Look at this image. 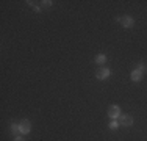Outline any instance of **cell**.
Returning <instances> with one entry per match:
<instances>
[{
	"instance_id": "cell-1",
	"label": "cell",
	"mask_w": 147,
	"mask_h": 141,
	"mask_svg": "<svg viewBox=\"0 0 147 141\" xmlns=\"http://www.w3.org/2000/svg\"><path fill=\"white\" fill-rule=\"evenodd\" d=\"M111 74H113V72H111V69L103 68V66H102V68H100L99 70H97L96 77H97L99 80H107V79H110V77H111Z\"/></svg>"
},
{
	"instance_id": "cell-2",
	"label": "cell",
	"mask_w": 147,
	"mask_h": 141,
	"mask_svg": "<svg viewBox=\"0 0 147 141\" xmlns=\"http://www.w3.org/2000/svg\"><path fill=\"white\" fill-rule=\"evenodd\" d=\"M19 129H20V135H27L31 130V122L28 119H22V121L19 122Z\"/></svg>"
},
{
	"instance_id": "cell-3",
	"label": "cell",
	"mask_w": 147,
	"mask_h": 141,
	"mask_svg": "<svg viewBox=\"0 0 147 141\" xmlns=\"http://www.w3.org/2000/svg\"><path fill=\"white\" fill-rule=\"evenodd\" d=\"M117 20L122 24V27L124 28H130L135 25V20H133L131 16H122V17H117Z\"/></svg>"
},
{
	"instance_id": "cell-4",
	"label": "cell",
	"mask_w": 147,
	"mask_h": 141,
	"mask_svg": "<svg viewBox=\"0 0 147 141\" xmlns=\"http://www.w3.org/2000/svg\"><path fill=\"white\" fill-rule=\"evenodd\" d=\"M121 115H122V111H121V108H119V105H111V107L108 108V116H110L111 119H117Z\"/></svg>"
},
{
	"instance_id": "cell-5",
	"label": "cell",
	"mask_w": 147,
	"mask_h": 141,
	"mask_svg": "<svg viewBox=\"0 0 147 141\" xmlns=\"http://www.w3.org/2000/svg\"><path fill=\"white\" fill-rule=\"evenodd\" d=\"M119 124H122L125 127H130V125H133V118L128 115H121L119 116Z\"/></svg>"
},
{
	"instance_id": "cell-6",
	"label": "cell",
	"mask_w": 147,
	"mask_h": 141,
	"mask_svg": "<svg viewBox=\"0 0 147 141\" xmlns=\"http://www.w3.org/2000/svg\"><path fill=\"white\" fill-rule=\"evenodd\" d=\"M130 77H131V82H139V80L142 79V72H141V70H138V69H133Z\"/></svg>"
},
{
	"instance_id": "cell-7",
	"label": "cell",
	"mask_w": 147,
	"mask_h": 141,
	"mask_svg": "<svg viewBox=\"0 0 147 141\" xmlns=\"http://www.w3.org/2000/svg\"><path fill=\"white\" fill-rule=\"evenodd\" d=\"M9 130H11L13 135L19 136L20 135V129H19V124H16V122H11V125H9Z\"/></svg>"
},
{
	"instance_id": "cell-8",
	"label": "cell",
	"mask_w": 147,
	"mask_h": 141,
	"mask_svg": "<svg viewBox=\"0 0 147 141\" xmlns=\"http://www.w3.org/2000/svg\"><path fill=\"white\" fill-rule=\"evenodd\" d=\"M96 63L97 64H105V63H107V55H97L96 56Z\"/></svg>"
},
{
	"instance_id": "cell-9",
	"label": "cell",
	"mask_w": 147,
	"mask_h": 141,
	"mask_svg": "<svg viewBox=\"0 0 147 141\" xmlns=\"http://www.w3.org/2000/svg\"><path fill=\"white\" fill-rule=\"evenodd\" d=\"M136 69H138V70H141L142 74L147 72V63H144V61H139V63H138V66H136Z\"/></svg>"
},
{
	"instance_id": "cell-10",
	"label": "cell",
	"mask_w": 147,
	"mask_h": 141,
	"mask_svg": "<svg viewBox=\"0 0 147 141\" xmlns=\"http://www.w3.org/2000/svg\"><path fill=\"white\" fill-rule=\"evenodd\" d=\"M108 127H110V129H111V130H116V129H117V127H119V122L116 121V119H113V121H111V122H110V125H108Z\"/></svg>"
},
{
	"instance_id": "cell-11",
	"label": "cell",
	"mask_w": 147,
	"mask_h": 141,
	"mask_svg": "<svg viewBox=\"0 0 147 141\" xmlns=\"http://www.w3.org/2000/svg\"><path fill=\"white\" fill-rule=\"evenodd\" d=\"M41 3H42L44 8H49V6H52V3H53V2H52V0H44V2H41Z\"/></svg>"
},
{
	"instance_id": "cell-12",
	"label": "cell",
	"mask_w": 147,
	"mask_h": 141,
	"mask_svg": "<svg viewBox=\"0 0 147 141\" xmlns=\"http://www.w3.org/2000/svg\"><path fill=\"white\" fill-rule=\"evenodd\" d=\"M14 141H25V140H24V138H22V136H20V135H19V136H16V138H14Z\"/></svg>"
}]
</instances>
